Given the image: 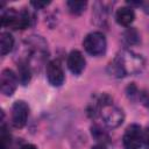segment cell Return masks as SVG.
Returning a JSON list of instances; mask_svg holds the SVG:
<instances>
[{"mask_svg": "<svg viewBox=\"0 0 149 149\" xmlns=\"http://www.w3.org/2000/svg\"><path fill=\"white\" fill-rule=\"evenodd\" d=\"M144 59L141 55L130 50H121L108 64V73L115 78L137 74L144 68Z\"/></svg>", "mask_w": 149, "mask_h": 149, "instance_id": "1", "label": "cell"}, {"mask_svg": "<svg viewBox=\"0 0 149 149\" xmlns=\"http://www.w3.org/2000/svg\"><path fill=\"white\" fill-rule=\"evenodd\" d=\"M97 111L104 123L109 128H116L125 120L123 111L113 104V99L107 94H101L97 100Z\"/></svg>", "mask_w": 149, "mask_h": 149, "instance_id": "2", "label": "cell"}, {"mask_svg": "<svg viewBox=\"0 0 149 149\" xmlns=\"http://www.w3.org/2000/svg\"><path fill=\"white\" fill-rule=\"evenodd\" d=\"M33 16L27 9L16 10L15 8H8L1 10V26L8 27L14 30L26 29L31 24Z\"/></svg>", "mask_w": 149, "mask_h": 149, "instance_id": "3", "label": "cell"}, {"mask_svg": "<svg viewBox=\"0 0 149 149\" xmlns=\"http://www.w3.org/2000/svg\"><path fill=\"white\" fill-rule=\"evenodd\" d=\"M83 47L85 51L91 56H101L105 54L107 48L106 37L100 31H92L84 37Z\"/></svg>", "mask_w": 149, "mask_h": 149, "instance_id": "4", "label": "cell"}, {"mask_svg": "<svg viewBox=\"0 0 149 149\" xmlns=\"http://www.w3.org/2000/svg\"><path fill=\"white\" fill-rule=\"evenodd\" d=\"M122 144L125 149H139L142 146V129L139 125L133 123L127 127L122 137Z\"/></svg>", "mask_w": 149, "mask_h": 149, "instance_id": "5", "label": "cell"}, {"mask_svg": "<svg viewBox=\"0 0 149 149\" xmlns=\"http://www.w3.org/2000/svg\"><path fill=\"white\" fill-rule=\"evenodd\" d=\"M29 106L24 100H17L12 106V125L15 128H22L28 121Z\"/></svg>", "mask_w": 149, "mask_h": 149, "instance_id": "6", "label": "cell"}, {"mask_svg": "<svg viewBox=\"0 0 149 149\" xmlns=\"http://www.w3.org/2000/svg\"><path fill=\"white\" fill-rule=\"evenodd\" d=\"M45 73H47V79L49 84L55 87L61 86L65 80L64 70L58 59H52L47 64Z\"/></svg>", "mask_w": 149, "mask_h": 149, "instance_id": "7", "label": "cell"}, {"mask_svg": "<svg viewBox=\"0 0 149 149\" xmlns=\"http://www.w3.org/2000/svg\"><path fill=\"white\" fill-rule=\"evenodd\" d=\"M17 83H19V77L15 74L13 70L10 69L2 70L0 77V90L3 95L6 97L13 95V93L17 87Z\"/></svg>", "mask_w": 149, "mask_h": 149, "instance_id": "8", "label": "cell"}, {"mask_svg": "<svg viewBox=\"0 0 149 149\" xmlns=\"http://www.w3.org/2000/svg\"><path fill=\"white\" fill-rule=\"evenodd\" d=\"M66 63H68L69 70H70L73 74L79 76V74L84 71V69H85L86 61H85V58H84V56H83V54H81L80 51H78V50H72V51L69 54V56H68Z\"/></svg>", "mask_w": 149, "mask_h": 149, "instance_id": "9", "label": "cell"}, {"mask_svg": "<svg viewBox=\"0 0 149 149\" xmlns=\"http://www.w3.org/2000/svg\"><path fill=\"white\" fill-rule=\"evenodd\" d=\"M135 19V13L132 7H120L115 13V20L120 26L129 27Z\"/></svg>", "mask_w": 149, "mask_h": 149, "instance_id": "10", "label": "cell"}, {"mask_svg": "<svg viewBox=\"0 0 149 149\" xmlns=\"http://www.w3.org/2000/svg\"><path fill=\"white\" fill-rule=\"evenodd\" d=\"M31 68L29 63L24 59H19L17 62V74H19V81L22 85H27L30 81L31 78Z\"/></svg>", "mask_w": 149, "mask_h": 149, "instance_id": "11", "label": "cell"}, {"mask_svg": "<svg viewBox=\"0 0 149 149\" xmlns=\"http://www.w3.org/2000/svg\"><path fill=\"white\" fill-rule=\"evenodd\" d=\"M13 47H14V37L12 36V34L8 33V31H2L0 34V51H1V55L5 56L8 52H10Z\"/></svg>", "mask_w": 149, "mask_h": 149, "instance_id": "12", "label": "cell"}, {"mask_svg": "<svg viewBox=\"0 0 149 149\" xmlns=\"http://www.w3.org/2000/svg\"><path fill=\"white\" fill-rule=\"evenodd\" d=\"M66 6H68V9L71 14L73 15H80L86 6H87V2L86 1H83V0H70L66 2Z\"/></svg>", "mask_w": 149, "mask_h": 149, "instance_id": "13", "label": "cell"}, {"mask_svg": "<svg viewBox=\"0 0 149 149\" xmlns=\"http://www.w3.org/2000/svg\"><path fill=\"white\" fill-rule=\"evenodd\" d=\"M12 143V136L8 132L7 127L2 123L0 128V149H9V146Z\"/></svg>", "mask_w": 149, "mask_h": 149, "instance_id": "14", "label": "cell"}, {"mask_svg": "<svg viewBox=\"0 0 149 149\" xmlns=\"http://www.w3.org/2000/svg\"><path fill=\"white\" fill-rule=\"evenodd\" d=\"M123 38L130 45H134V44H139L140 43V35H139V33H137V30L135 28H128L123 33Z\"/></svg>", "mask_w": 149, "mask_h": 149, "instance_id": "15", "label": "cell"}, {"mask_svg": "<svg viewBox=\"0 0 149 149\" xmlns=\"http://www.w3.org/2000/svg\"><path fill=\"white\" fill-rule=\"evenodd\" d=\"M91 129H92V136L97 141H104V140H107L108 139V135L101 128H99L98 126H93Z\"/></svg>", "mask_w": 149, "mask_h": 149, "instance_id": "16", "label": "cell"}, {"mask_svg": "<svg viewBox=\"0 0 149 149\" xmlns=\"http://www.w3.org/2000/svg\"><path fill=\"white\" fill-rule=\"evenodd\" d=\"M142 144L146 147V149H149V127L142 130Z\"/></svg>", "mask_w": 149, "mask_h": 149, "instance_id": "17", "label": "cell"}, {"mask_svg": "<svg viewBox=\"0 0 149 149\" xmlns=\"http://www.w3.org/2000/svg\"><path fill=\"white\" fill-rule=\"evenodd\" d=\"M49 3H50L49 1H31V2H30V5H31L35 9H42V8L47 7Z\"/></svg>", "mask_w": 149, "mask_h": 149, "instance_id": "18", "label": "cell"}, {"mask_svg": "<svg viewBox=\"0 0 149 149\" xmlns=\"http://www.w3.org/2000/svg\"><path fill=\"white\" fill-rule=\"evenodd\" d=\"M141 7H142V10H143L144 13L149 14V1H142Z\"/></svg>", "mask_w": 149, "mask_h": 149, "instance_id": "19", "label": "cell"}, {"mask_svg": "<svg viewBox=\"0 0 149 149\" xmlns=\"http://www.w3.org/2000/svg\"><path fill=\"white\" fill-rule=\"evenodd\" d=\"M21 149H37V148H36V146H34V144L27 143V144H23V146L21 147Z\"/></svg>", "mask_w": 149, "mask_h": 149, "instance_id": "20", "label": "cell"}, {"mask_svg": "<svg viewBox=\"0 0 149 149\" xmlns=\"http://www.w3.org/2000/svg\"><path fill=\"white\" fill-rule=\"evenodd\" d=\"M92 149H107V148L104 143H99V144H95L94 147H92Z\"/></svg>", "mask_w": 149, "mask_h": 149, "instance_id": "21", "label": "cell"}, {"mask_svg": "<svg viewBox=\"0 0 149 149\" xmlns=\"http://www.w3.org/2000/svg\"><path fill=\"white\" fill-rule=\"evenodd\" d=\"M148 106H149V104H148Z\"/></svg>", "mask_w": 149, "mask_h": 149, "instance_id": "22", "label": "cell"}]
</instances>
